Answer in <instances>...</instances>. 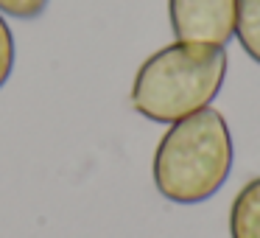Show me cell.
Instances as JSON below:
<instances>
[{"label": "cell", "instance_id": "3", "mask_svg": "<svg viewBox=\"0 0 260 238\" xmlns=\"http://www.w3.org/2000/svg\"><path fill=\"white\" fill-rule=\"evenodd\" d=\"M238 0H168V20L176 42L226 48L235 37Z\"/></svg>", "mask_w": 260, "mask_h": 238}, {"label": "cell", "instance_id": "6", "mask_svg": "<svg viewBox=\"0 0 260 238\" xmlns=\"http://www.w3.org/2000/svg\"><path fill=\"white\" fill-rule=\"evenodd\" d=\"M48 3L51 0H0V14L17 20H34L48 9Z\"/></svg>", "mask_w": 260, "mask_h": 238}, {"label": "cell", "instance_id": "4", "mask_svg": "<svg viewBox=\"0 0 260 238\" xmlns=\"http://www.w3.org/2000/svg\"><path fill=\"white\" fill-rule=\"evenodd\" d=\"M230 238H260V176L246 182L232 199Z\"/></svg>", "mask_w": 260, "mask_h": 238}, {"label": "cell", "instance_id": "2", "mask_svg": "<svg viewBox=\"0 0 260 238\" xmlns=\"http://www.w3.org/2000/svg\"><path fill=\"white\" fill-rule=\"evenodd\" d=\"M226 79V51L171 42L140 65L132 81V107L154 124H176L210 107Z\"/></svg>", "mask_w": 260, "mask_h": 238}, {"label": "cell", "instance_id": "7", "mask_svg": "<svg viewBox=\"0 0 260 238\" xmlns=\"http://www.w3.org/2000/svg\"><path fill=\"white\" fill-rule=\"evenodd\" d=\"M12 70H14V37H12L9 23L0 14V87L9 81Z\"/></svg>", "mask_w": 260, "mask_h": 238}, {"label": "cell", "instance_id": "5", "mask_svg": "<svg viewBox=\"0 0 260 238\" xmlns=\"http://www.w3.org/2000/svg\"><path fill=\"white\" fill-rule=\"evenodd\" d=\"M235 40L249 59L260 65V0H238Z\"/></svg>", "mask_w": 260, "mask_h": 238}, {"label": "cell", "instance_id": "1", "mask_svg": "<svg viewBox=\"0 0 260 238\" xmlns=\"http://www.w3.org/2000/svg\"><path fill=\"white\" fill-rule=\"evenodd\" d=\"M232 171L226 118L204 107L168 126L154 148V185L174 204H199L218 193Z\"/></svg>", "mask_w": 260, "mask_h": 238}]
</instances>
